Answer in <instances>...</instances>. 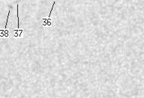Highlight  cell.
<instances>
[{"label": "cell", "mask_w": 144, "mask_h": 98, "mask_svg": "<svg viewBox=\"0 0 144 98\" xmlns=\"http://www.w3.org/2000/svg\"><path fill=\"white\" fill-rule=\"evenodd\" d=\"M13 36L15 38H22L23 36V32L22 29H15L13 31Z\"/></svg>", "instance_id": "2"}, {"label": "cell", "mask_w": 144, "mask_h": 98, "mask_svg": "<svg viewBox=\"0 0 144 98\" xmlns=\"http://www.w3.org/2000/svg\"><path fill=\"white\" fill-rule=\"evenodd\" d=\"M42 25L44 27H52L53 26V19L48 17L42 18Z\"/></svg>", "instance_id": "1"}]
</instances>
